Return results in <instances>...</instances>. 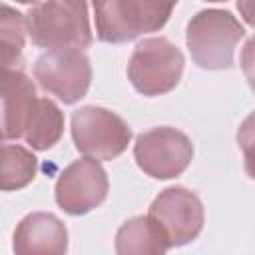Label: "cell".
I'll return each mask as SVG.
<instances>
[{"instance_id": "15", "label": "cell", "mask_w": 255, "mask_h": 255, "mask_svg": "<svg viewBox=\"0 0 255 255\" xmlns=\"http://www.w3.org/2000/svg\"><path fill=\"white\" fill-rule=\"evenodd\" d=\"M26 14L16 8L2 4L0 6V42H2V68L16 70L20 64L24 42H26Z\"/></svg>"}, {"instance_id": "7", "label": "cell", "mask_w": 255, "mask_h": 255, "mask_svg": "<svg viewBox=\"0 0 255 255\" xmlns=\"http://www.w3.org/2000/svg\"><path fill=\"white\" fill-rule=\"evenodd\" d=\"M34 80L44 92L70 106L88 94L92 64L80 50H48L34 64Z\"/></svg>"}, {"instance_id": "18", "label": "cell", "mask_w": 255, "mask_h": 255, "mask_svg": "<svg viewBox=\"0 0 255 255\" xmlns=\"http://www.w3.org/2000/svg\"><path fill=\"white\" fill-rule=\"evenodd\" d=\"M237 10L241 12L243 20L251 26H255V0H239L237 2Z\"/></svg>"}, {"instance_id": "8", "label": "cell", "mask_w": 255, "mask_h": 255, "mask_svg": "<svg viewBox=\"0 0 255 255\" xmlns=\"http://www.w3.org/2000/svg\"><path fill=\"white\" fill-rule=\"evenodd\" d=\"M147 215L163 231L169 247H181L197 239L205 223L203 203L187 187L171 185L151 201Z\"/></svg>"}, {"instance_id": "6", "label": "cell", "mask_w": 255, "mask_h": 255, "mask_svg": "<svg viewBox=\"0 0 255 255\" xmlns=\"http://www.w3.org/2000/svg\"><path fill=\"white\" fill-rule=\"evenodd\" d=\"M133 157L145 175L153 179H173L189 167L193 143L183 131L159 126L135 137Z\"/></svg>"}, {"instance_id": "9", "label": "cell", "mask_w": 255, "mask_h": 255, "mask_svg": "<svg viewBox=\"0 0 255 255\" xmlns=\"http://www.w3.org/2000/svg\"><path fill=\"white\" fill-rule=\"evenodd\" d=\"M108 189L110 181L102 163L82 157L66 165L58 175L54 195L58 207L68 215H86L106 201Z\"/></svg>"}, {"instance_id": "2", "label": "cell", "mask_w": 255, "mask_h": 255, "mask_svg": "<svg viewBox=\"0 0 255 255\" xmlns=\"http://www.w3.org/2000/svg\"><path fill=\"white\" fill-rule=\"evenodd\" d=\"M245 36L239 20L223 8L199 10L187 22L185 42L191 60L203 70H227L233 66L235 48Z\"/></svg>"}, {"instance_id": "11", "label": "cell", "mask_w": 255, "mask_h": 255, "mask_svg": "<svg viewBox=\"0 0 255 255\" xmlns=\"http://www.w3.org/2000/svg\"><path fill=\"white\" fill-rule=\"evenodd\" d=\"M34 82L20 70L2 72V139L24 137L38 106Z\"/></svg>"}, {"instance_id": "16", "label": "cell", "mask_w": 255, "mask_h": 255, "mask_svg": "<svg viewBox=\"0 0 255 255\" xmlns=\"http://www.w3.org/2000/svg\"><path fill=\"white\" fill-rule=\"evenodd\" d=\"M237 143L243 151L245 171L251 179H255V112H251L237 129Z\"/></svg>"}, {"instance_id": "17", "label": "cell", "mask_w": 255, "mask_h": 255, "mask_svg": "<svg viewBox=\"0 0 255 255\" xmlns=\"http://www.w3.org/2000/svg\"><path fill=\"white\" fill-rule=\"evenodd\" d=\"M239 62H241V70L245 74V80H247L251 92L255 94V36H251L245 42V46L241 50Z\"/></svg>"}, {"instance_id": "3", "label": "cell", "mask_w": 255, "mask_h": 255, "mask_svg": "<svg viewBox=\"0 0 255 255\" xmlns=\"http://www.w3.org/2000/svg\"><path fill=\"white\" fill-rule=\"evenodd\" d=\"M175 4L151 0H104L94 2L96 36L106 44H124L165 26Z\"/></svg>"}, {"instance_id": "13", "label": "cell", "mask_w": 255, "mask_h": 255, "mask_svg": "<svg viewBox=\"0 0 255 255\" xmlns=\"http://www.w3.org/2000/svg\"><path fill=\"white\" fill-rule=\"evenodd\" d=\"M62 133H64L62 110L50 98H40L36 112L24 133L26 143L36 151H46L60 141Z\"/></svg>"}, {"instance_id": "12", "label": "cell", "mask_w": 255, "mask_h": 255, "mask_svg": "<svg viewBox=\"0 0 255 255\" xmlns=\"http://www.w3.org/2000/svg\"><path fill=\"white\" fill-rule=\"evenodd\" d=\"M169 241L149 215L124 221L116 233V255H165Z\"/></svg>"}, {"instance_id": "5", "label": "cell", "mask_w": 255, "mask_h": 255, "mask_svg": "<svg viewBox=\"0 0 255 255\" xmlns=\"http://www.w3.org/2000/svg\"><path fill=\"white\" fill-rule=\"evenodd\" d=\"M72 139L80 153L96 161L120 157L131 141V128L114 112L84 106L72 114Z\"/></svg>"}, {"instance_id": "14", "label": "cell", "mask_w": 255, "mask_h": 255, "mask_svg": "<svg viewBox=\"0 0 255 255\" xmlns=\"http://www.w3.org/2000/svg\"><path fill=\"white\" fill-rule=\"evenodd\" d=\"M38 173V159L36 155L18 145V143H4L2 145V175L0 187L2 191H18L34 181Z\"/></svg>"}, {"instance_id": "1", "label": "cell", "mask_w": 255, "mask_h": 255, "mask_svg": "<svg viewBox=\"0 0 255 255\" xmlns=\"http://www.w3.org/2000/svg\"><path fill=\"white\" fill-rule=\"evenodd\" d=\"M26 28L34 46L48 50H86L94 36L88 4L78 0L36 2L26 12Z\"/></svg>"}, {"instance_id": "10", "label": "cell", "mask_w": 255, "mask_h": 255, "mask_svg": "<svg viewBox=\"0 0 255 255\" xmlns=\"http://www.w3.org/2000/svg\"><path fill=\"white\" fill-rule=\"evenodd\" d=\"M12 249L14 255H66V223L50 211H32L16 225Z\"/></svg>"}, {"instance_id": "4", "label": "cell", "mask_w": 255, "mask_h": 255, "mask_svg": "<svg viewBox=\"0 0 255 255\" xmlns=\"http://www.w3.org/2000/svg\"><path fill=\"white\" fill-rule=\"evenodd\" d=\"M183 66L185 58L181 50L165 36L143 38L129 56L128 80L147 98L163 96L179 84Z\"/></svg>"}]
</instances>
